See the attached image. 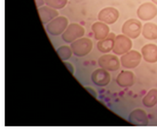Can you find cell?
Masks as SVG:
<instances>
[{
    "label": "cell",
    "instance_id": "obj_1",
    "mask_svg": "<svg viewBox=\"0 0 157 131\" xmlns=\"http://www.w3.org/2000/svg\"><path fill=\"white\" fill-rule=\"evenodd\" d=\"M142 23L136 19H130L122 25V33L131 39H137L142 33Z\"/></svg>",
    "mask_w": 157,
    "mask_h": 131
},
{
    "label": "cell",
    "instance_id": "obj_2",
    "mask_svg": "<svg viewBox=\"0 0 157 131\" xmlns=\"http://www.w3.org/2000/svg\"><path fill=\"white\" fill-rule=\"evenodd\" d=\"M71 49L73 54L76 56H85L92 51L93 48V42H92L89 38L81 37L79 39L75 40L71 44Z\"/></svg>",
    "mask_w": 157,
    "mask_h": 131
},
{
    "label": "cell",
    "instance_id": "obj_3",
    "mask_svg": "<svg viewBox=\"0 0 157 131\" xmlns=\"http://www.w3.org/2000/svg\"><path fill=\"white\" fill-rule=\"evenodd\" d=\"M68 26V20L66 17H57L46 24V30L53 36L63 34Z\"/></svg>",
    "mask_w": 157,
    "mask_h": 131
},
{
    "label": "cell",
    "instance_id": "obj_4",
    "mask_svg": "<svg viewBox=\"0 0 157 131\" xmlns=\"http://www.w3.org/2000/svg\"><path fill=\"white\" fill-rule=\"evenodd\" d=\"M84 33L85 29L83 26H81L78 24H70L62 34V38L66 43H72L84 36Z\"/></svg>",
    "mask_w": 157,
    "mask_h": 131
},
{
    "label": "cell",
    "instance_id": "obj_5",
    "mask_svg": "<svg viewBox=\"0 0 157 131\" xmlns=\"http://www.w3.org/2000/svg\"><path fill=\"white\" fill-rule=\"evenodd\" d=\"M142 53L137 51H129L121 56L120 62L122 67L126 69H134L139 66L142 60Z\"/></svg>",
    "mask_w": 157,
    "mask_h": 131
},
{
    "label": "cell",
    "instance_id": "obj_6",
    "mask_svg": "<svg viewBox=\"0 0 157 131\" xmlns=\"http://www.w3.org/2000/svg\"><path fill=\"white\" fill-rule=\"evenodd\" d=\"M137 15L140 20H151L157 16V6L153 2L143 3L137 10Z\"/></svg>",
    "mask_w": 157,
    "mask_h": 131
},
{
    "label": "cell",
    "instance_id": "obj_7",
    "mask_svg": "<svg viewBox=\"0 0 157 131\" xmlns=\"http://www.w3.org/2000/svg\"><path fill=\"white\" fill-rule=\"evenodd\" d=\"M132 46H133V43L131 41V38L127 37L124 34H121V35L116 36L114 47H113L112 52L114 53V54H116V56H122V54L131 51Z\"/></svg>",
    "mask_w": 157,
    "mask_h": 131
},
{
    "label": "cell",
    "instance_id": "obj_8",
    "mask_svg": "<svg viewBox=\"0 0 157 131\" xmlns=\"http://www.w3.org/2000/svg\"><path fill=\"white\" fill-rule=\"evenodd\" d=\"M99 66L107 71H116L120 67V60L116 56V54L105 53L99 58Z\"/></svg>",
    "mask_w": 157,
    "mask_h": 131
},
{
    "label": "cell",
    "instance_id": "obj_9",
    "mask_svg": "<svg viewBox=\"0 0 157 131\" xmlns=\"http://www.w3.org/2000/svg\"><path fill=\"white\" fill-rule=\"evenodd\" d=\"M129 122L134 126H147L148 125V117L143 109H136L131 112L128 118Z\"/></svg>",
    "mask_w": 157,
    "mask_h": 131
},
{
    "label": "cell",
    "instance_id": "obj_10",
    "mask_svg": "<svg viewBox=\"0 0 157 131\" xmlns=\"http://www.w3.org/2000/svg\"><path fill=\"white\" fill-rule=\"evenodd\" d=\"M119 18L118 10L113 7H106L101 10V12L98 15V20L102 21L106 24H115Z\"/></svg>",
    "mask_w": 157,
    "mask_h": 131
},
{
    "label": "cell",
    "instance_id": "obj_11",
    "mask_svg": "<svg viewBox=\"0 0 157 131\" xmlns=\"http://www.w3.org/2000/svg\"><path fill=\"white\" fill-rule=\"evenodd\" d=\"M110 75L105 69H97L92 74V82L98 86H105L110 83Z\"/></svg>",
    "mask_w": 157,
    "mask_h": 131
},
{
    "label": "cell",
    "instance_id": "obj_12",
    "mask_svg": "<svg viewBox=\"0 0 157 131\" xmlns=\"http://www.w3.org/2000/svg\"><path fill=\"white\" fill-rule=\"evenodd\" d=\"M38 14L40 20L42 21L43 24H49L51 20H53L55 18L59 17V13L56 9L51 8L49 6H42L38 8Z\"/></svg>",
    "mask_w": 157,
    "mask_h": 131
},
{
    "label": "cell",
    "instance_id": "obj_13",
    "mask_svg": "<svg viewBox=\"0 0 157 131\" xmlns=\"http://www.w3.org/2000/svg\"><path fill=\"white\" fill-rule=\"evenodd\" d=\"M115 38H116V35L111 32V33L108 34L107 37L105 38V39L99 40L98 44H97L98 50L102 53H107L111 52L113 50V47H114Z\"/></svg>",
    "mask_w": 157,
    "mask_h": 131
},
{
    "label": "cell",
    "instance_id": "obj_14",
    "mask_svg": "<svg viewBox=\"0 0 157 131\" xmlns=\"http://www.w3.org/2000/svg\"><path fill=\"white\" fill-rule=\"evenodd\" d=\"M143 58L148 63L157 62V46L155 44H147L142 48Z\"/></svg>",
    "mask_w": 157,
    "mask_h": 131
},
{
    "label": "cell",
    "instance_id": "obj_15",
    "mask_svg": "<svg viewBox=\"0 0 157 131\" xmlns=\"http://www.w3.org/2000/svg\"><path fill=\"white\" fill-rule=\"evenodd\" d=\"M116 83L121 87H129L135 84V75L132 71H121L116 78Z\"/></svg>",
    "mask_w": 157,
    "mask_h": 131
},
{
    "label": "cell",
    "instance_id": "obj_16",
    "mask_svg": "<svg viewBox=\"0 0 157 131\" xmlns=\"http://www.w3.org/2000/svg\"><path fill=\"white\" fill-rule=\"evenodd\" d=\"M92 30L95 35V38L97 40L105 39L109 34V27L107 26L106 24L102 21H97L92 25Z\"/></svg>",
    "mask_w": 157,
    "mask_h": 131
},
{
    "label": "cell",
    "instance_id": "obj_17",
    "mask_svg": "<svg viewBox=\"0 0 157 131\" xmlns=\"http://www.w3.org/2000/svg\"><path fill=\"white\" fill-rule=\"evenodd\" d=\"M143 36L147 40L157 39V24L153 23H147L143 25L142 29Z\"/></svg>",
    "mask_w": 157,
    "mask_h": 131
},
{
    "label": "cell",
    "instance_id": "obj_18",
    "mask_svg": "<svg viewBox=\"0 0 157 131\" xmlns=\"http://www.w3.org/2000/svg\"><path fill=\"white\" fill-rule=\"evenodd\" d=\"M144 106L147 108H152L157 104V89H150L143 99Z\"/></svg>",
    "mask_w": 157,
    "mask_h": 131
},
{
    "label": "cell",
    "instance_id": "obj_19",
    "mask_svg": "<svg viewBox=\"0 0 157 131\" xmlns=\"http://www.w3.org/2000/svg\"><path fill=\"white\" fill-rule=\"evenodd\" d=\"M57 53L59 54V56L61 57V59L63 61H67V59L70 58V56H72V49L71 47H68V46H62L59 47L58 50H57Z\"/></svg>",
    "mask_w": 157,
    "mask_h": 131
},
{
    "label": "cell",
    "instance_id": "obj_20",
    "mask_svg": "<svg viewBox=\"0 0 157 131\" xmlns=\"http://www.w3.org/2000/svg\"><path fill=\"white\" fill-rule=\"evenodd\" d=\"M67 1L68 0H45V4L51 8L59 10V9H63L66 6Z\"/></svg>",
    "mask_w": 157,
    "mask_h": 131
},
{
    "label": "cell",
    "instance_id": "obj_21",
    "mask_svg": "<svg viewBox=\"0 0 157 131\" xmlns=\"http://www.w3.org/2000/svg\"><path fill=\"white\" fill-rule=\"evenodd\" d=\"M63 63H64V65L67 67V69L69 70V72L71 73V74H73L74 73V68H73V65L71 64V63H69V62H67V61H63Z\"/></svg>",
    "mask_w": 157,
    "mask_h": 131
},
{
    "label": "cell",
    "instance_id": "obj_22",
    "mask_svg": "<svg viewBox=\"0 0 157 131\" xmlns=\"http://www.w3.org/2000/svg\"><path fill=\"white\" fill-rule=\"evenodd\" d=\"M35 4L37 8H40L42 6H44L45 4V0H35Z\"/></svg>",
    "mask_w": 157,
    "mask_h": 131
},
{
    "label": "cell",
    "instance_id": "obj_23",
    "mask_svg": "<svg viewBox=\"0 0 157 131\" xmlns=\"http://www.w3.org/2000/svg\"><path fill=\"white\" fill-rule=\"evenodd\" d=\"M85 89H86V90H88V91L90 92V93L93 94V96H94V97H97V93L94 91V89H91V87L86 86V87H85Z\"/></svg>",
    "mask_w": 157,
    "mask_h": 131
},
{
    "label": "cell",
    "instance_id": "obj_24",
    "mask_svg": "<svg viewBox=\"0 0 157 131\" xmlns=\"http://www.w3.org/2000/svg\"><path fill=\"white\" fill-rule=\"evenodd\" d=\"M151 1H152L155 5H157V0H151Z\"/></svg>",
    "mask_w": 157,
    "mask_h": 131
}]
</instances>
